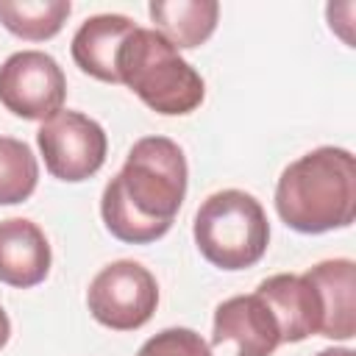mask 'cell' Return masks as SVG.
Wrapping results in <instances>:
<instances>
[{"instance_id":"7c38bea8","label":"cell","mask_w":356,"mask_h":356,"mask_svg":"<svg viewBox=\"0 0 356 356\" xmlns=\"http://www.w3.org/2000/svg\"><path fill=\"white\" fill-rule=\"evenodd\" d=\"M256 292L273 306L284 342H303L306 337L320 334V300L306 275L278 273L264 278Z\"/></svg>"},{"instance_id":"4fadbf2b","label":"cell","mask_w":356,"mask_h":356,"mask_svg":"<svg viewBox=\"0 0 356 356\" xmlns=\"http://www.w3.org/2000/svg\"><path fill=\"white\" fill-rule=\"evenodd\" d=\"M153 31H159L175 50L200 47L217 28V0H153L147 6Z\"/></svg>"},{"instance_id":"52a82bcc","label":"cell","mask_w":356,"mask_h":356,"mask_svg":"<svg viewBox=\"0 0 356 356\" xmlns=\"http://www.w3.org/2000/svg\"><path fill=\"white\" fill-rule=\"evenodd\" d=\"M67 78L44 50H19L0 64V103L22 120H50L61 111Z\"/></svg>"},{"instance_id":"5bb4252c","label":"cell","mask_w":356,"mask_h":356,"mask_svg":"<svg viewBox=\"0 0 356 356\" xmlns=\"http://www.w3.org/2000/svg\"><path fill=\"white\" fill-rule=\"evenodd\" d=\"M70 11V0H6L0 3V22L19 39L44 42L64 28Z\"/></svg>"},{"instance_id":"5b68a950","label":"cell","mask_w":356,"mask_h":356,"mask_svg":"<svg viewBox=\"0 0 356 356\" xmlns=\"http://www.w3.org/2000/svg\"><path fill=\"white\" fill-rule=\"evenodd\" d=\"M86 306L100 325L111 331H136L159 306V284L145 264L120 259L92 278Z\"/></svg>"},{"instance_id":"ac0fdd59","label":"cell","mask_w":356,"mask_h":356,"mask_svg":"<svg viewBox=\"0 0 356 356\" xmlns=\"http://www.w3.org/2000/svg\"><path fill=\"white\" fill-rule=\"evenodd\" d=\"M314 356H356V353L350 348H325V350H320Z\"/></svg>"},{"instance_id":"3957f363","label":"cell","mask_w":356,"mask_h":356,"mask_svg":"<svg viewBox=\"0 0 356 356\" xmlns=\"http://www.w3.org/2000/svg\"><path fill=\"white\" fill-rule=\"evenodd\" d=\"M117 72L120 83L164 117L195 111L206 95L200 72L153 28H134L117 53Z\"/></svg>"},{"instance_id":"8992f818","label":"cell","mask_w":356,"mask_h":356,"mask_svg":"<svg viewBox=\"0 0 356 356\" xmlns=\"http://www.w3.org/2000/svg\"><path fill=\"white\" fill-rule=\"evenodd\" d=\"M36 145L44 156V167L53 178L78 184L92 178L108 153L106 131L97 120L81 111H58L36 131Z\"/></svg>"},{"instance_id":"7a4b0ae2","label":"cell","mask_w":356,"mask_h":356,"mask_svg":"<svg viewBox=\"0 0 356 356\" xmlns=\"http://www.w3.org/2000/svg\"><path fill=\"white\" fill-rule=\"evenodd\" d=\"M275 211L298 234L348 228L356 217V159L323 145L284 167L275 184Z\"/></svg>"},{"instance_id":"e0dca14e","label":"cell","mask_w":356,"mask_h":356,"mask_svg":"<svg viewBox=\"0 0 356 356\" xmlns=\"http://www.w3.org/2000/svg\"><path fill=\"white\" fill-rule=\"evenodd\" d=\"M8 337H11V320H8V314H6V309L0 306V348H6V342H8Z\"/></svg>"},{"instance_id":"8fae6325","label":"cell","mask_w":356,"mask_h":356,"mask_svg":"<svg viewBox=\"0 0 356 356\" xmlns=\"http://www.w3.org/2000/svg\"><path fill=\"white\" fill-rule=\"evenodd\" d=\"M134 28L136 22L125 14H95L83 19L72 36V61L97 81L120 83L117 53Z\"/></svg>"},{"instance_id":"9a60e30c","label":"cell","mask_w":356,"mask_h":356,"mask_svg":"<svg viewBox=\"0 0 356 356\" xmlns=\"http://www.w3.org/2000/svg\"><path fill=\"white\" fill-rule=\"evenodd\" d=\"M39 184V161L33 150L14 136H0V206L22 203Z\"/></svg>"},{"instance_id":"ba28073f","label":"cell","mask_w":356,"mask_h":356,"mask_svg":"<svg viewBox=\"0 0 356 356\" xmlns=\"http://www.w3.org/2000/svg\"><path fill=\"white\" fill-rule=\"evenodd\" d=\"M234 342L236 356H273L281 339V325L273 306L259 295H234L214 309L211 345Z\"/></svg>"},{"instance_id":"30bf717a","label":"cell","mask_w":356,"mask_h":356,"mask_svg":"<svg viewBox=\"0 0 356 356\" xmlns=\"http://www.w3.org/2000/svg\"><path fill=\"white\" fill-rule=\"evenodd\" d=\"M50 242L44 231L25 217L0 220V281L17 289L36 286L50 273Z\"/></svg>"},{"instance_id":"277c9868","label":"cell","mask_w":356,"mask_h":356,"mask_svg":"<svg viewBox=\"0 0 356 356\" xmlns=\"http://www.w3.org/2000/svg\"><path fill=\"white\" fill-rule=\"evenodd\" d=\"M192 236L209 264L220 270H245L267 253L270 222L250 192L220 189L200 203Z\"/></svg>"},{"instance_id":"2e32d148","label":"cell","mask_w":356,"mask_h":356,"mask_svg":"<svg viewBox=\"0 0 356 356\" xmlns=\"http://www.w3.org/2000/svg\"><path fill=\"white\" fill-rule=\"evenodd\" d=\"M136 356H211V348L192 328H164L153 334Z\"/></svg>"},{"instance_id":"9c48e42d","label":"cell","mask_w":356,"mask_h":356,"mask_svg":"<svg viewBox=\"0 0 356 356\" xmlns=\"http://www.w3.org/2000/svg\"><path fill=\"white\" fill-rule=\"evenodd\" d=\"M306 281L320 300V337L353 339L356 334V267L350 259H328L309 267Z\"/></svg>"},{"instance_id":"6da1fadb","label":"cell","mask_w":356,"mask_h":356,"mask_svg":"<svg viewBox=\"0 0 356 356\" xmlns=\"http://www.w3.org/2000/svg\"><path fill=\"white\" fill-rule=\"evenodd\" d=\"M186 156L167 136H142L122 170L106 184L100 214L111 236L128 245L161 239L186 197Z\"/></svg>"}]
</instances>
